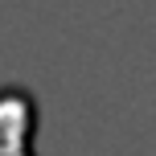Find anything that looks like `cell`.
Here are the masks:
<instances>
[{"label":"cell","mask_w":156,"mask_h":156,"mask_svg":"<svg viewBox=\"0 0 156 156\" xmlns=\"http://www.w3.org/2000/svg\"><path fill=\"white\" fill-rule=\"evenodd\" d=\"M37 107L21 86L0 90V156H37L33 152Z\"/></svg>","instance_id":"cell-1"}]
</instances>
